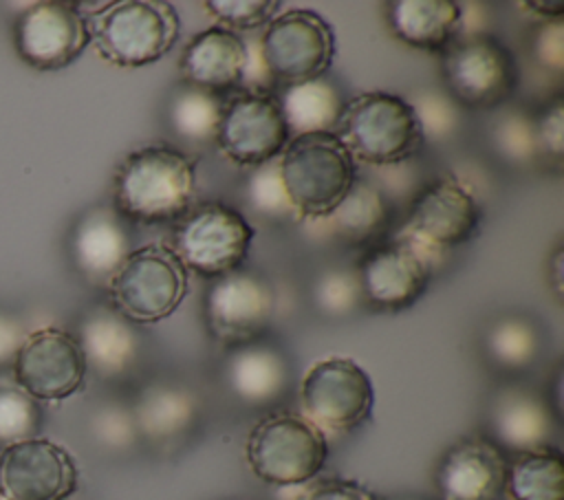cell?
Here are the masks:
<instances>
[{
    "label": "cell",
    "mask_w": 564,
    "mask_h": 500,
    "mask_svg": "<svg viewBox=\"0 0 564 500\" xmlns=\"http://www.w3.org/2000/svg\"><path fill=\"white\" fill-rule=\"evenodd\" d=\"M86 370L77 337L55 326L24 335L13 357L18 388L35 401L68 399L84 385Z\"/></svg>",
    "instance_id": "4fadbf2b"
},
{
    "label": "cell",
    "mask_w": 564,
    "mask_h": 500,
    "mask_svg": "<svg viewBox=\"0 0 564 500\" xmlns=\"http://www.w3.org/2000/svg\"><path fill=\"white\" fill-rule=\"evenodd\" d=\"M130 251V233L115 207H93L79 218L70 236V253L77 269L86 278L106 284Z\"/></svg>",
    "instance_id": "7402d4cb"
},
{
    "label": "cell",
    "mask_w": 564,
    "mask_h": 500,
    "mask_svg": "<svg viewBox=\"0 0 564 500\" xmlns=\"http://www.w3.org/2000/svg\"><path fill=\"white\" fill-rule=\"evenodd\" d=\"M251 240L253 227L236 207L223 200H205L192 205L174 222L167 247L187 273L216 280L242 267Z\"/></svg>",
    "instance_id": "5b68a950"
},
{
    "label": "cell",
    "mask_w": 564,
    "mask_h": 500,
    "mask_svg": "<svg viewBox=\"0 0 564 500\" xmlns=\"http://www.w3.org/2000/svg\"><path fill=\"white\" fill-rule=\"evenodd\" d=\"M245 68H247L245 37L216 24L196 33L185 44L178 62V73L187 86H194L214 95L236 88L245 79Z\"/></svg>",
    "instance_id": "ffe728a7"
},
{
    "label": "cell",
    "mask_w": 564,
    "mask_h": 500,
    "mask_svg": "<svg viewBox=\"0 0 564 500\" xmlns=\"http://www.w3.org/2000/svg\"><path fill=\"white\" fill-rule=\"evenodd\" d=\"M110 306L130 324L170 317L187 293V271L165 244L132 249L108 280Z\"/></svg>",
    "instance_id": "52a82bcc"
},
{
    "label": "cell",
    "mask_w": 564,
    "mask_h": 500,
    "mask_svg": "<svg viewBox=\"0 0 564 500\" xmlns=\"http://www.w3.org/2000/svg\"><path fill=\"white\" fill-rule=\"evenodd\" d=\"M390 214L392 209L388 196L377 185L355 178L339 205L322 220H328L330 231L339 240L361 244L381 236V231L390 225Z\"/></svg>",
    "instance_id": "4316f807"
},
{
    "label": "cell",
    "mask_w": 564,
    "mask_h": 500,
    "mask_svg": "<svg viewBox=\"0 0 564 500\" xmlns=\"http://www.w3.org/2000/svg\"><path fill=\"white\" fill-rule=\"evenodd\" d=\"M258 42L271 81L282 86L322 77L335 57L333 26L311 9L278 13Z\"/></svg>",
    "instance_id": "9c48e42d"
},
{
    "label": "cell",
    "mask_w": 564,
    "mask_h": 500,
    "mask_svg": "<svg viewBox=\"0 0 564 500\" xmlns=\"http://www.w3.org/2000/svg\"><path fill=\"white\" fill-rule=\"evenodd\" d=\"M245 452L253 476L262 482L300 487L322 471L328 441L302 414L278 410L253 425Z\"/></svg>",
    "instance_id": "8992f818"
},
{
    "label": "cell",
    "mask_w": 564,
    "mask_h": 500,
    "mask_svg": "<svg viewBox=\"0 0 564 500\" xmlns=\"http://www.w3.org/2000/svg\"><path fill=\"white\" fill-rule=\"evenodd\" d=\"M388 500H421V498H403L401 496V498H388Z\"/></svg>",
    "instance_id": "ee69618b"
},
{
    "label": "cell",
    "mask_w": 564,
    "mask_h": 500,
    "mask_svg": "<svg viewBox=\"0 0 564 500\" xmlns=\"http://www.w3.org/2000/svg\"><path fill=\"white\" fill-rule=\"evenodd\" d=\"M196 192V161L172 145L132 150L117 167L112 183L115 211L141 225L176 222Z\"/></svg>",
    "instance_id": "6da1fadb"
},
{
    "label": "cell",
    "mask_w": 564,
    "mask_h": 500,
    "mask_svg": "<svg viewBox=\"0 0 564 500\" xmlns=\"http://www.w3.org/2000/svg\"><path fill=\"white\" fill-rule=\"evenodd\" d=\"M42 414L35 399L24 390L0 385V445H13L33 438L40 430Z\"/></svg>",
    "instance_id": "4dcf8cb0"
},
{
    "label": "cell",
    "mask_w": 564,
    "mask_h": 500,
    "mask_svg": "<svg viewBox=\"0 0 564 500\" xmlns=\"http://www.w3.org/2000/svg\"><path fill=\"white\" fill-rule=\"evenodd\" d=\"M480 225V205L474 194L454 178L427 183L410 203L399 238H405L427 253L467 242Z\"/></svg>",
    "instance_id": "5bb4252c"
},
{
    "label": "cell",
    "mask_w": 564,
    "mask_h": 500,
    "mask_svg": "<svg viewBox=\"0 0 564 500\" xmlns=\"http://www.w3.org/2000/svg\"><path fill=\"white\" fill-rule=\"evenodd\" d=\"M22 339H24V333L20 324L13 317L0 313V363L13 361Z\"/></svg>",
    "instance_id": "60d3db41"
},
{
    "label": "cell",
    "mask_w": 564,
    "mask_h": 500,
    "mask_svg": "<svg viewBox=\"0 0 564 500\" xmlns=\"http://www.w3.org/2000/svg\"><path fill=\"white\" fill-rule=\"evenodd\" d=\"M302 416L324 434L359 427L372 412L375 388L370 374L348 357L315 361L300 385Z\"/></svg>",
    "instance_id": "30bf717a"
},
{
    "label": "cell",
    "mask_w": 564,
    "mask_h": 500,
    "mask_svg": "<svg viewBox=\"0 0 564 500\" xmlns=\"http://www.w3.org/2000/svg\"><path fill=\"white\" fill-rule=\"evenodd\" d=\"M509 460L485 436H465L438 458L434 487L438 500H505Z\"/></svg>",
    "instance_id": "ac0fdd59"
},
{
    "label": "cell",
    "mask_w": 564,
    "mask_h": 500,
    "mask_svg": "<svg viewBox=\"0 0 564 500\" xmlns=\"http://www.w3.org/2000/svg\"><path fill=\"white\" fill-rule=\"evenodd\" d=\"M137 434L150 441H170L189 430L198 416V396L178 383H150L132 405Z\"/></svg>",
    "instance_id": "d4e9b609"
},
{
    "label": "cell",
    "mask_w": 564,
    "mask_h": 500,
    "mask_svg": "<svg viewBox=\"0 0 564 500\" xmlns=\"http://www.w3.org/2000/svg\"><path fill=\"white\" fill-rule=\"evenodd\" d=\"M203 7L216 20V26L229 29L240 35V33L267 26L278 15L280 2L275 0H207Z\"/></svg>",
    "instance_id": "d6a6232c"
},
{
    "label": "cell",
    "mask_w": 564,
    "mask_h": 500,
    "mask_svg": "<svg viewBox=\"0 0 564 500\" xmlns=\"http://www.w3.org/2000/svg\"><path fill=\"white\" fill-rule=\"evenodd\" d=\"M97 434L108 445H115V447L123 445L126 447L137 436L132 412H123L121 407H108L97 419Z\"/></svg>",
    "instance_id": "f35d334b"
},
{
    "label": "cell",
    "mask_w": 564,
    "mask_h": 500,
    "mask_svg": "<svg viewBox=\"0 0 564 500\" xmlns=\"http://www.w3.org/2000/svg\"><path fill=\"white\" fill-rule=\"evenodd\" d=\"M449 97L467 108H496L518 86L516 55L494 35L456 37L441 57Z\"/></svg>",
    "instance_id": "ba28073f"
},
{
    "label": "cell",
    "mask_w": 564,
    "mask_h": 500,
    "mask_svg": "<svg viewBox=\"0 0 564 500\" xmlns=\"http://www.w3.org/2000/svg\"><path fill=\"white\" fill-rule=\"evenodd\" d=\"M278 101L291 137L335 132L346 106L341 90L324 77L284 86Z\"/></svg>",
    "instance_id": "484cf974"
},
{
    "label": "cell",
    "mask_w": 564,
    "mask_h": 500,
    "mask_svg": "<svg viewBox=\"0 0 564 500\" xmlns=\"http://www.w3.org/2000/svg\"><path fill=\"white\" fill-rule=\"evenodd\" d=\"M13 42L20 59L31 68H64L73 64L90 42L86 13L70 2H35L18 15Z\"/></svg>",
    "instance_id": "9a60e30c"
},
{
    "label": "cell",
    "mask_w": 564,
    "mask_h": 500,
    "mask_svg": "<svg viewBox=\"0 0 564 500\" xmlns=\"http://www.w3.org/2000/svg\"><path fill=\"white\" fill-rule=\"evenodd\" d=\"M278 163L293 209L306 218H326L357 178L355 159L335 132L291 137Z\"/></svg>",
    "instance_id": "7a4b0ae2"
},
{
    "label": "cell",
    "mask_w": 564,
    "mask_h": 500,
    "mask_svg": "<svg viewBox=\"0 0 564 500\" xmlns=\"http://www.w3.org/2000/svg\"><path fill=\"white\" fill-rule=\"evenodd\" d=\"M485 350L496 366L505 370H522L538 359L540 330L522 315H505L489 326Z\"/></svg>",
    "instance_id": "f1b7e54d"
},
{
    "label": "cell",
    "mask_w": 564,
    "mask_h": 500,
    "mask_svg": "<svg viewBox=\"0 0 564 500\" xmlns=\"http://www.w3.org/2000/svg\"><path fill=\"white\" fill-rule=\"evenodd\" d=\"M304 500H381L368 487L355 480H324Z\"/></svg>",
    "instance_id": "ab89813d"
},
{
    "label": "cell",
    "mask_w": 564,
    "mask_h": 500,
    "mask_svg": "<svg viewBox=\"0 0 564 500\" xmlns=\"http://www.w3.org/2000/svg\"><path fill=\"white\" fill-rule=\"evenodd\" d=\"M77 341L86 366L108 379L130 372L139 357V337L132 324L112 306L90 311L79 326Z\"/></svg>",
    "instance_id": "603a6c76"
},
{
    "label": "cell",
    "mask_w": 564,
    "mask_h": 500,
    "mask_svg": "<svg viewBox=\"0 0 564 500\" xmlns=\"http://www.w3.org/2000/svg\"><path fill=\"white\" fill-rule=\"evenodd\" d=\"M494 145L496 150L513 163H529L533 161L540 152H538V143H535V128H533V117L522 112V110H511L507 115H502L494 130Z\"/></svg>",
    "instance_id": "836d02e7"
},
{
    "label": "cell",
    "mask_w": 564,
    "mask_h": 500,
    "mask_svg": "<svg viewBox=\"0 0 564 500\" xmlns=\"http://www.w3.org/2000/svg\"><path fill=\"white\" fill-rule=\"evenodd\" d=\"M452 101V97L430 90L421 95L419 104H412L423 139H445L454 132L458 117Z\"/></svg>",
    "instance_id": "d590c367"
},
{
    "label": "cell",
    "mask_w": 564,
    "mask_h": 500,
    "mask_svg": "<svg viewBox=\"0 0 564 500\" xmlns=\"http://www.w3.org/2000/svg\"><path fill=\"white\" fill-rule=\"evenodd\" d=\"M386 18L403 44L443 53L458 37L463 4L454 0H397L386 4Z\"/></svg>",
    "instance_id": "cb8c5ba5"
},
{
    "label": "cell",
    "mask_w": 564,
    "mask_h": 500,
    "mask_svg": "<svg viewBox=\"0 0 564 500\" xmlns=\"http://www.w3.org/2000/svg\"><path fill=\"white\" fill-rule=\"evenodd\" d=\"M99 55L126 68L161 59L178 40V13L170 2L123 0L101 4L86 15Z\"/></svg>",
    "instance_id": "3957f363"
},
{
    "label": "cell",
    "mask_w": 564,
    "mask_h": 500,
    "mask_svg": "<svg viewBox=\"0 0 564 500\" xmlns=\"http://www.w3.org/2000/svg\"><path fill=\"white\" fill-rule=\"evenodd\" d=\"M432 260V253L399 236L368 249L357 267L361 297L388 313L410 308L430 284Z\"/></svg>",
    "instance_id": "2e32d148"
},
{
    "label": "cell",
    "mask_w": 564,
    "mask_h": 500,
    "mask_svg": "<svg viewBox=\"0 0 564 500\" xmlns=\"http://www.w3.org/2000/svg\"><path fill=\"white\" fill-rule=\"evenodd\" d=\"M220 112L223 101L214 93L187 84L174 93L167 110L170 126L174 128V132L196 143L216 139Z\"/></svg>",
    "instance_id": "f546056e"
},
{
    "label": "cell",
    "mask_w": 564,
    "mask_h": 500,
    "mask_svg": "<svg viewBox=\"0 0 564 500\" xmlns=\"http://www.w3.org/2000/svg\"><path fill=\"white\" fill-rule=\"evenodd\" d=\"M313 297H315L317 308L326 315L350 313L361 297L357 273L346 271V269H330V271L322 273L315 280Z\"/></svg>",
    "instance_id": "e575fe53"
},
{
    "label": "cell",
    "mask_w": 564,
    "mask_h": 500,
    "mask_svg": "<svg viewBox=\"0 0 564 500\" xmlns=\"http://www.w3.org/2000/svg\"><path fill=\"white\" fill-rule=\"evenodd\" d=\"M505 500H564V458L553 447L518 454L509 463Z\"/></svg>",
    "instance_id": "83f0119b"
},
{
    "label": "cell",
    "mask_w": 564,
    "mask_h": 500,
    "mask_svg": "<svg viewBox=\"0 0 564 500\" xmlns=\"http://www.w3.org/2000/svg\"><path fill=\"white\" fill-rule=\"evenodd\" d=\"M533 128H535L538 152L560 161L564 154V104H562V97H553L533 117Z\"/></svg>",
    "instance_id": "8d00e7d4"
},
{
    "label": "cell",
    "mask_w": 564,
    "mask_h": 500,
    "mask_svg": "<svg viewBox=\"0 0 564 500\" xmlns=\"http://www.w3.org/2000/svg\"><path fill=\"white\" fill-rule=\"evenodd\" d=\"M531 53L542 68L560 75L564 70V22L546 20L540 24L531 37Z\"/></svg>",
    "instance_id": "74e56055"
},
{
    "label": "cell",
    "mask_w": 564,
    "mask_h": 500,
    "mask_svg": "<svg viewBox=\"0 0 564 500\" xmlns=\"http://www.w3.org/2000/svg\"><path fill=\"white\" fill-rule=\"evenodd\" d=\"M275 311L271 284L253 271H231L212 280L205 293V324L209 335L227 348L258 341Z\"/></svg>",
    "instance_id": "7c38bea8"
},
{
    "label": "cell",
    "mask_w": 564,
    "mask_h": 500,
    "mask_svg": "<svg viewBox=\"0 0 564 500\" xmlns=\"http://www.w3.org/2000/svg\"><path fill=\"white\" fill-rule=\"evenodd\" d=\"M223 377L229 392L242 403L269 405L289 390L291 366L280 348L258 339L229 348Z\"/></svg>",
    "instance_id": "44dd1931"
},
{
    "label": "cell",
    "mask_w": 564,
    "mask_h": 500,
    "mask_svg": "<svg viewBox=\"0 0 564 500\" xmlns=\"http://www.w3.org/2000/svg\"><path fill=\"white\" fill-rule=\"evenodd\" d=\"M562 247L555 249V253L551 256V262L546 264V271H549V280H551V289L557 297H562Z\"/></svg>",
    "instance_id": "7bdbcfd3"
},
{
    "label": "cell",
    "mask_w": 564,
    "mask_h": 500,
    "mask_svg": "<svg viewBox=\"0 0 564 500\" xmlns=\"http://www.w3.org/2000/svg\"><path fill=\"white\" fill-rule=\"evenodd\" d=\"M247 200L260 216H267V218H273V220L297 216V211L293 209V205L286 196V189L282 185L278 159H273L264 165H258L249 174V178H247Z\"/></svg>",
    "instance_id": "1f68e13d"
},
{
    "label": "cell",
    "mask_w": 564,
    "mask_h": 500,
    "mask_svg": "<svg viewBox=\"0 0 564 500\" xmlns=\"http://www.w3.org/2000/svg\"><path fill=\"white\" fill-rule=\"evenodd\" d=\"M335 134L355 161L370 165L401 163L425 141L412 101L383 90L346 101Z\"/></svg>",
    "instance_id": "277c9868"
},
{
    "label": "cell",
    "mask_w": 564,
    "mask_h": 500,
    "mask_svg": "<svg viewBox=\"0 0 564 500\" xmlns=\"http://www.w3.org/2000/svg\"><path fill=\"white\" fill-rule=\"evenodd\" d=\"M291 134L275 95L251 88L223 104L216 143L227 159L245 167L264 165L282 154Z\"/></svg>",
    "instance_id": "8fae6325"
},
{
    "label": "cell",
    "mask_w": 564,
    "mask_h": 500,
    "mask_svg": "<svg viewBox=\"0 0 564 500\" xmlns=\"http://www.w3.org/2000/svg\"><path fill=\"white\" fill-rule=\"evenodd\" d=\"M555 412L549 396L527 385H505L489 403L491 441L505 452L524 454L551 445Z\"/></svg>",
    "instance_id": "d6986e66"
},
{
    "label": "cell",
    "mask_w": 564,
    "mask_h": 500,
    "mask_svg": "<svg viewBox=\"0 0 564 500\" xmlns=\"http://www.w3.org/2000/svg\"><path fill=\"white\" fill-rule=\"evenodd\" d=\"M75 458L48 438H26L0 452L2 500H66L77 489Z\"/></svg>",
    "instance_id": "e0dca14e"
},
{
    "label": "cell",
    "mask_w": 564,
    "mask_h": 500,
    "mask_svg": "<svg viewBox=\"0 0 564 500\" xmlns=\"http://www.w3.org/2000/svg\"><path fill=\"white\" fill-rule=\"evenodd\" d=\"M522 7L542 15L544 22L546 20H562V15H564V2H522Z\"/></svg>",
    "instance_id": "b9f144b4"
}]
</instances>
